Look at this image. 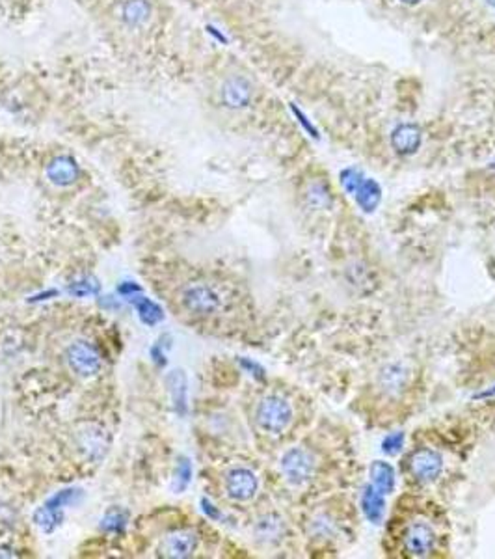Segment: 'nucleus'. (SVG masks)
Returning <instances> with one entry per match:
<instances>
[{
    "mask_svg": "<svg viewBox=\"0 0 495 559\" xmlns=\"http://www.w3.org/2000/svg\"><path fill=\"white\" fill-rule=\"evenodd\" d=\"M293 406L281 395H267L257 405L255 422L264 433L281 434L293 423Z\"/></svg>",
    "mask_w": 495,
    "mask_h": 559,
    "instance_id": "obj_1",
    "label": "nucleus"
},
{
    "mask_svg": "<svg viewBox=\"0 0 495 559\" xmlns=\"http://www.w3.org/2000/svg\"><path fill=\"white\" fill-rule=\"evenodd\" d=\"M121 21L129 28H140L151 17L150 0H123L120 10Z\"/></svg>",
    "mask_w": 495,
    "mask_h": 559,
    "instance_id": "obj_12",
    "label": "nucleus"
},
{
    "mask_svg": "<svg viewBox=\"0 0 495 559\" xmlns=\"http://www.w3.org/2000/svg\"><path fill=\"white\" fill-rule=\"evenodd\" d=\"M240 366H242L246 371H250V375H253L255 379H259V381H263L264 379V369L261 368L259 363L251 362L248 358H242V360H240Z\"/></svg>",
    "mask_w": 495,
    "mask_h": 559,
    "instance_id": "obj_29",
    "label": "nucleus"
},
{
    "mask_svg": "<svg viewBox=\"0 0 495 559\" xmlns=\"http://www.w3.org/2000/svg\"><path fill=\"white\" fill-rule=\"evenodd\" d=\"M400 2H404V4H417L421 0H400Z\"/></svg>",
    "mask_w": 495,
    "mask_h": 559,
    "instance_id": "obj_34",
    "label": "nucleus"
},
{
    "mask_svg": "<svg viewBox=\"0 0 495 559\" xmlns=\"http://www.w3.org/2000/svg\"><path fill=\"white\" fill-rule=\"evenodd\" d=\"M82 498V490L80 488H66L60 490L58 494H54L53 498L47 501V506L54 507V509H64L67 506H75Z\"/></svg>",
    "mask_w": 495,
    "mask_h": 559,
    "instance_id": "obj_23",
    "label": "nucleus"
},
{
    "mask_svg": "<svg viewBox=\"0 0 495 559\" xmlns=\"http://www.w3.org/2000/svg\"><path fill=\"white\" fill-rule=\"evenodd\" d=\"M118 291H120V295H123V297L132 298L136 293L142 291V289H140V286H136V284H132V282H125V284H121V286L118 287Z\"/></svg>",
    "mask_w": 495,
    "mask_h": 559,
    "instance_id": "obj_30",
    "label": "nucleus"
},
{
    "mask_svg": "<svg viewBox=\"0 0 495 559\" xmlns=\"http://www.w3.org/2000/svg\"><path fill=\"white\" fill-rule=\"evenodd\" d=\"M307 202L316 209H328L332 203V192L324 181H315L307 187Z\"/></svg>",
    "mask_w": 495,
    "mask_h": 559,
    "instance_id": "obj_21",
    "label": "nucleus"
},
{
    "mask_svg": "<svg viewBox=\"0 0 495 559\" xmlns=\"http://www.w3.org/2000/svg\"><path fill=\"white\" fill-rule=\"evenodd\" d=\"M251 97H253V86L242 75H231L222 84L220 99L224 107L240 110V108H246L250 105Z\"/></svg>",
    "mask_w": 495,
    "mask_h": 559,
    "instance_id": "obj_6",
    "label": "nucleus"
},
{
    "mask_svg": "<svg viewBox=\"0 0 495 559\" xmlns=\"http://www.w3.org/2000/svg\"><path fill=\"white\" fill-rule=\"evenodd\" d=\"M435 547V531L429 522L415 520L404 533V548L412 558H426Z\"/></svg>",
    "mask_w": 495,
    "mask_h": 559,
    "instance_id": "obj_5",
    "label": "nucleus"
},
{
    "mask_svg": "<svg viewBox=\"0 0 495 559\" xmlns=\"http://www.w3.org/2000/svg\"><path fill=\"white\" fill-rule=\"evenodd\" d=\"M354 196L363 213H375L376 207L382 202V187L376 179L365 178Z\"/></svg>",
    "mask_w": 495,
    "mask_h": 559,
    "instance_id": "obj_16",
    "label": "nucleus"
},
{
    "mask_svg": "<svg viewBox=\"0 0 495 559\" xmlns=\"http://www.w3.org/2000/svg\"><path fill=\"white\" fill-rule=\"evenodd\" d=\"M62 520H64L62 509H54V507L47 506V504L34 513V522H36V526L39 530L47 531V533L56 530L62 524Z\"/></svg>",
    "mask_w": 495,
    "mask_h": 559,
    "instance_id": "obj_20",
    "label": "nucleus"
},
{
    "mask_svg": "<svg viewBox=\"0 0 495 559\" xmlns=\"http://www.w3.org/2000/svg\"><path fill=\"white\" fill-rule=\"evenodd\" d=\"M207 32H209L210 36H215L216 40H218V42H222V43L227 42L226 36H224V34H220V32H218V30L215 28V26H207Z\"/></svg>",
    "mask_w": 495,
    "mask_h": 559,
    "instance_id": "obj_32",
    "label": "nucleus"
},
{
    "mask_svg": "<svg viewBox=\"0 0 495 559\" xmlns=\"http://www.w3.org/2000/svg\"><path fill=\"white\" fill-rule=\"evenodd\" d=\"M47 178L53 184L69 187V184L77 183V179L80 178V168L73 157L60 155V157H54L47 164Z\"/></svg>",
    "mask_w": 495,
    "mask_h": 559,
    "instance_id": "obj_9",
    "label": "nucleus"
},
{
    "mask_svg": "<svg viewBox=\"0 0 495 559\" xmlns=\"http://www.w3.org/2000/svg\"><path fill=\"white\" fill-rule=\"evenodd\" d=\"M363 172L358 170V168H346L341 172V187L345 189L348 194H356V191L359 189V184L363 183Z\"/></svg>",
    "mask_w": 495,
    "mask_h": 559,
    "instance_id": "obj_24",
    "label": "nucleus"
},
{
    "mask_svg": "<svg viewBox=\"0 0 495 559\" xmlns=\"http://www.w3.org/2000/svg\"><path fill=\"white\" fill-rule=\"evenodd\" d=\"M391 146L399 155L415 153L421 146V129L415 123H400L391 132Z\"/></svg>",
    "mask_w": 495,
    "mask_h": 559,
    "instance_id": "obj_10",
    "label": "nucleus"
},
{
    "mask_svg": "<svg viewBox=\"0 0 495 559\" xmlns=\"http://www.w3.org/2000/svg\"><path fill=\"white\" fill-rule=\"evenodd\" d=\"M192 481V464L188 458H179L177 463V472H175V492H183Z\"/></svg>",
    "mask_w": 495,
    "mask_h": 559,
    "instance_id": "obj_25",
    "label": "nucleus"
},
{
    "mask_svg": "<svg viewBox=\"0 0 495 559\" xmlns=\"http://www.w3.org/2000/svg\"><path fill=\"white\" fill-rule=\"evenodd\" d=\"M127 526V511L123 509H118L114 507L110 511H107V515L102 517L101 520V528L108 533H121L125 530Z\"/></svg>",
    "mask_w": 495,
    "mask_h": 559,
    "instance_id": "obj_22",
    "label": "nucleus"
},
{
    "mask_svg": "<svg viewBox=\"0 0 495 559\" xmlns=\"http://www.w3.org/2000/svg\"><path fill=\"white\" fill-rule=\"evenodd\" d=\"M183 304L185 308L196 316H210L218 311L222 306L220 293L205 284L186 287L183 293Z\"/></svg>",
    "mask_w": 495,
    "mask_h": 559,
    "instance_id": "obj_3",
    "label": "nucleus"
},
{
    "mask_svg": "<svg viewBox=\"0 0 495 559\" xmlns=\"http://www.w3.org/2000/svg\"><path fill=\"white\" fill-rule=\"evenodd\" d=\"M492 395H495V386H492V390H486V392H483V393H477L475 397L484 399V397H492Z\"/></svg>",
    "mask_w": 495,
    "mask_h": 559,
    "instance_id": "obj_33",
    "label": "nucleus"
},
{
    "mask_svg": "<svg viewBox=\"0 0 495 559\" xmlns=\"http://www.w3.org/2000/svg\"><path fill=\"white\" fill-rule=\"evenodd\" d=\"M197 547V535L190 530L175 531L164 542V553L168 558H190Z\"/></svg>",
    "mask_w": 495,
    "mask_h": 559,
    "instance_id": "obj_11",
    "label": "nucleus"
},
{
    "mask_svg": "<svg viewBox=\"0 0 495 559\" xmlns=\"http://www.w3.org/2000/svg\"><path fill=\"white\" fill-rule=\"evenodd\" d=\"M285 533V524L278 515H267L255 524V535L259 541L278 542Z\"/></svg>",
    "mask_w": 495,
    "mask_h": 559,
    "instance_id": "obj_18",
    "label": "nucleus"
},
{
    "mask_svg": "<svg viewBox=\"0 0 495 559\" xmlns=\"http://www.w3.org/2000/svg\"><path fill=\"white\" fill-rule=\"evenodd\" d=\"M361 511L370 524H382L386 515V496L372 485H367L361 492Z\"/></svg>",
    "mask_w": 495,
    "mask_h": 559,
    "instance_id": "obj_13",
    "label": "nucleus"
},
{
    "mask_svg": "<svg viewBox=\"0 0 495 559\" xmlns=\"http://www.w3.org/2000/svg\"><path fill=\"white\" fill-rule=\"evenodd\" d=\"M166 384L170 388V393H172V401L173 406H175V412L179 416H185L186 411H188V381H186L185 371H172L166 379Z\"/></svg>",
    "mask_w": 495,
    "mask_h": 559,
    "instance_id": "obj_14",
    "label": "nucleus"
},
{
    "mask_svg": "<svg viewBox=\"0 0 495 559\" xmlns=\"http://www.w3.org/2000/svg\"><path fill=\"white\" fill-rule=\"evenodd\" d=\"M69 293L78 298L91 297V295H97V293H99V284H97V280L93 278H82L78 280V282H73L71 286H69Z\"/></svg>",
    "mask_w": 495,
    "mask_h": 559,
    "instance_id": "obj_26",
    "label": "nucleus"
},
{
    "mask_svg": "<svg viewBox=\"0 0 495 559\" xmlns=\"http://www.w3.org/2000/svg\"><path fill=\"white\" fill-rule=\"evenodd\" d=\"M201 506H203V513H205L207 517L213 518V520H218V518H220V511H218V509H216V507L213 506L209 500H205V498H203Z\"/></svg>",
    "mask_w": 495,
    "mask_h": 559,
    "instance_id": "obj_31",
    "label": "nucleus"
},
{
    "mask_svg": "<svg viewBox=\"0 0 495 559\" xmlns=\"http://www.w3.org/2000/svg\"><path fill=\"white\" fill-rule=\"evenodd\" d=\"M259 481L250 468H233L226 476V492L235 501H248L257 494Z\"/></svg>",
    "mask_w": 495,
    "mask_h": 559,
    "instance_id": "obj_7",
    "label": "nucleus"
},
{
    "mask_svg": "<svg viewBox=\"0 0 495 559\" xmlns=\"http://www.w3.org/2000/svg\"><path fill=\"white\" fill-rule=\"evenodd\" d=\"M413 477L421 483H432L442 476L443 458L434 449H419L412 455L410 461Z\"/></svg>",
    "mask_w": 495,
    "mask_h": 559,
    "instance_id": "obj_8",
    "label": "nucleus"
},
{
    "mask_svg": "<svg viewBox=\"0 0 495 559\" xmlns=\"http://www.w3.org/2000/svg\"><path fill=\"white\" fill-rule=\"evenodd\" d=\"M291 110H293L294 116L298 118V123L302 127H304L305 131H307V135H309L311 138H318V131H316L315 126H313L309 119H307V116H305V114L302 112V110H300L298 107H296V105H291Z\"/></svg>",
    "mask_w": 495,
    "mask_h": 559,
    "instance_id": "obj_28",
    "label": "nucleus"
},
{
    "mask_svg": "<svg viewBox=\"0 0 495 559\" xmlns=\"http://www.w3.org/2000/svg\"><path fill=\"white\" fill-rule=\"evenodd\" d=\"M408 382V369L402 363H388L380 371V386L388 393H399Z\"/></svg>",
    "mask_w": 495,
    "mask_h": 559,
    "instance_id": "obj_17",
    "label": "nucleus"
},
{
    "mask_svg": "<svg viewBox=\"0 0 495 559\" xmlns=\"http://www.w3.org/2000/svg\"><path fill=\"white\" fill-rule=\"evenodd\" d=\"M369 476H370V485L382 492L384 496H388L395 490V483H397V477H395V468L386 461H375L370 464L369 468Z\"/></svg>",
    "mask_w": 495,
    "mask_h": 559,
    "instance_id": "obj_15",
    "label": "nucleus"
},
{
    "mask_svg": "<svg viewBox=\"0 0 495 559\" xmlns=\"http://www.w3.org/2000/svg\"><path fill=\"white\" fill-rule=\"evenodd\" d=\"M406 442V434L402 431H397V433L388 434L386 438L382 440V452L386 455H397V453L402 452Z\"/></svg>",
    "mask_w": 495,
    "mask_h": 559,
    "instance_id": "obj_27",
    "label": "nucleus"
},
{
    "mask_svg": "<svg viewBox=\"0 0 495 559\" xmlns=\"http://www.w3.org/2000/svg\"><path fill=\"white\" fill-rule=\"evenodd\" d=\"M67 362L71 369L80 377L96 375L101 369V354L88 341H75L73 345L67 347Z\"/></svg>",
    "mask_w": 495,
    "mask_h": 559,
    "instance_id": "obj_4",
    "label": "nucleus"
},
{
    "mask_svg": "<svg viewBox=\"0 0 495 559\" xmlns=\"http://www.w3.org/2000/svg\"><path fill=\"white\" fill-rule=\"evenodd\" d=\"M131 300L132 304H134V308H136L138 316H140V319H142L145 325L155 327L156 322H161L162 319H164V311H162V308L156 302H153L151 298L136 297V295H134Z\"/></svg>",
    "mask_w": 495,
    "mask_h": 559,
    "instance_id": "obj_19",
    "label": "nucleus"
},
{
    "mask_svg": "<svg viewBox=\"0 0 495 559\" xmlns=\"http://www.w3.org/2000/svg\"><path fill=\"white\" fill-rule=\"evenodd\" d=\"M280 468L287 483H291L294 487H302L315 476L316 458L304 447H291L289 452L283 453Z\"/></svg>",
    "mask_w": 495,
    "mask_h": 559,
    "instance_id": "obj_2",
    "label": "nucleus"
}]
</instances>
